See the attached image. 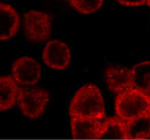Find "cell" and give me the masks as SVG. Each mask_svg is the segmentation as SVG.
<instances>
[{
	"mask_svg": "<svg viewBox=\"0 0 150 140\" xmlns=\"http://www.w3.org/2000/svg\"><path fill=\"white\" fill-rule=\"evenodd\" d=\"M71 117L102 120L105 117L104 98L94 84H86L78 89L69 104Z\"/></svg>",
	"mask_w": 150,
	"mask_h": 140,
	"instance_id": "1",
	"label": "cell"
},
{
	"mask_svg": "<svg viewBox=\"0 0 150 140\" xmlns=\"http://www.w3.org/2000/svg\"><path fill=\"white\" fill-rule=\"evenodd\" d=\"M150 97L135 88H131L117 96L115 114L120 120L128 122L148 112Z\"/></svg>",
	"mask_w": 150,
	"mask_h": 140,
	"instance_id": "2",
	"label": "cell"
},
{
	"mask_svg": "<svg viewBox=\"0 0 150 140\" xmlns=\"http://www.w3.org/2000/svg\"><path fill=\"white\" fill-rule=\"evenodd\" d=\"M23 27L29 41L42 43L47 40L51 34V16L41 10H29L23 16Z\"/></svg>",
	"mask_w": 150,
	"mask_h": 140,
	"instance_id": "3",
	"label": "cell"
},
{
	"mask_svg": "<svg viewBox=\"0 0 150 140\" xmlns=\"http://www.w3.org/2000/svg\"><path fill=\"white\" fill-rule=\"evenodd\" d=\"M49 102V93L41 88H23L18 104L21 112L29 119H37L45 112Z\"/></svg>",
	"mask_w": 150,
	"mask_h": 140,
	"instance_id": "4",
	"label": "cell"
},
{
	"mask_svg": "<svg viewBox=\"0 0 150 140\" xmlns=\"http://www.w3.org/2000/svg\"><path fill=\"white\" fill-rule=\"evenodd\" d=\"M12 78L18 84L25 87L34 86L41 77V65L30 56H22L14 60L11 67Z\"/></svg>",
	"mask_w": 150,
	"mask_h": 140,
	"instance_id": "5",
	"label": "cell"
},
{
	"mask_svg": "<svg viewBox=\"0 0 150 140\" xmlns=\"http://www.w3.org/2000/svg\"><path fill=\"white\" fill-rule=\"evenodd\" d=\"M42 59L48 68L62 71L71 61V51L69 45L61 40L54 39L47 42L42 52Z\"/></svg>",
	"mask_w": 150,
	"mask_h": 140,
	"instance_id": "6",
	"label": "cell"
},
{
	"mask_svg": "<svg viewBox=\"0 0 150 140\" xmlns=\"http://www.w3.org/2000/svg\"><path fill=\"white\" fill-rule=\"evenodd\" d=\"M104 79L107 88L117 95L133 87L131 70L124 67H108L105 70Z\"/></svg>",
	"mask_w": 150,
	"mask_h": 140,
	"instance_id": "7",
	"label": "cell"
},
{
	"mask_svg": "<svg viewBox=\"0 0 150 140\" xmlns=\"http://www.w3.org/2000/svg\"><path fill=\"white\" fill-rule=\"evenodd\" d=\"M20 29V16L9 3H0V39L6 41L16 35Z\"/></svg>",
	"mask_w": 150,
	"mask_h": 140,
	"instance_id": "8",
	"label": "cell"
},
{
	"mask_svg": "<svg viewBox=\"0 0 150 140\" xmlns=\"http://www.w3.org/2000/svg\"><path fill=\"white\" fill-rule=\"evenodd\" d=\"M101 121L93 119L71 118V136L77 139H99Z\"/></svg>",
	"mask_w": 150,
	"mask_h": 140,
	"instance_id": "9",
	"label": "cell"
},
{
	"mask_svg": "<svg viewBox=\"0 0 150 140\" xmlns=\"http://www.w3.org/2000/svg\"><path fill=\"white\" fill-rule=\"evenodd\" d=\"M20 89L16 80L10 76L0 78V111H8L18 100Z\"/></svg>",
	"mask_w": 150,
	"mask_h": 140,
	"instance_id": "10",
	"label": "cell"
},
{
	"mask_svg": "<svg viewBox=\"0 0 150 140\" xmlns=\"http://www.w3.org/2000/svg\"><path fill=\"white\" fill-rule=\"evenodd\" d=\"M133 88L150 97V60L141 61L131 69Z\"/></svg>",
	"mask_w": 150,
	"mask_h": 140,
	"instance_id": "11",
	"label": "cell"
},
{
	"mask_svg": "<svg viewBox=\"0 0 150 140\" xmlns=\"http://www.w3.org/2000/svg\"><path fill=\"white\" fill-rule=\"evenodd\" d=\"M150 138V114L137 117L126 122V139Z\"/></svg>",
	"mask_w": 150,
	"mask_h": 140,
	"instance_id": "12",
	"label": "cell"
},
{
	"mask_svg": "<svg viewBox=\"0 0 150 140\" xmlns=\"http://www.w3.org/2000/svg\"><path fill=\"white\" fill-rule=\"evenodd\" d=\"M105 138L126 139V122L120 120L119 117L101 121L99 139Z\"/></svg>",
	"mask_w": 150,
	"mask_h": 140,
	"instance_id": "13",
	"label": "cell"
},
{
	"mask_svg": "<svg viewBox=\"0 0 150 140\" xmlns=\"http://www.w3.org/2000/svg\"><path fill=\"white\" fill-rule=\"evenodd\" d=\"M71 6L82 14H91L102 7L104 0H69Z\"/></svg>",
	"mask_w": 150,
	"mask_h": 140,
	"instance_id": "14",
	"label": "cell"
},
{
	"mask_svg": "<svg viewBox=\"0 0 150 140\" xmlns=\"http://www.w3.org/2000/svg\"><path fill=\"white\" fill-rule=\"evenodd\" d=\"M117 1L127 7H138V6L144 5L147 0H117Z\"/></svg>",
	"mask_w": 150,
	"mask_h": 140,
	"instance_id": "15",
	"label": "cell"
},
{
	"mask_svg": "<svg viewBox=\"0 0 150 140\" xmlns=\"http://www.w3.org/2000/svg\"><path fill=\"white\" fill-rule=\"evenodd\" d=\"M146 3L148 4V5L150 6V0H147V1H146Z\"/></svg>",
	"mask_w": 150,
	"mask_h": 140,
	"instance_id": "16",
	"label": "cell"
},
{
	"mask_svg": "<svg viewBox=\"0 0 150 140\" xmlns=\"http://www.w3.org/2000/svg\"><path fill=\"white\" fill-rule=\"evenodd\" d=\"M148 112L150 114V100H149V109H148Z\"/></svg>",
	"mask_w": 150,
	"mask_h": 140,
	"instance_id": "17",
	"label": "cell"
}]
</instances>
